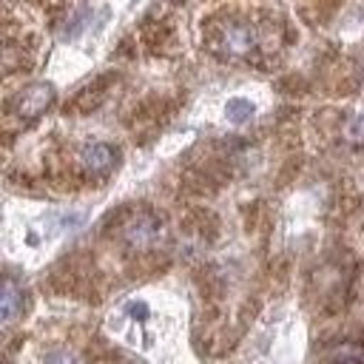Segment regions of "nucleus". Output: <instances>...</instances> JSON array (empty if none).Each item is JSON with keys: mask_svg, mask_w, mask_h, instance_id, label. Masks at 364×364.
Here are the masks:
<instances>
[{"mask_svg": "<svg viewBox=\"0 0 364 364\" xmlns=\"http://www.w3.org/2000/svg\"><path fill=\"white\" fill-rule=\"evenodd\" d=\"M210 48L228 60L247 57L256 48V28L242 20H222L210 34Z\"/></svg>", "mask_w": 364, "mask_h": 364, "instance_id": "f257e3e1", "label": "nucleus"}, {"mask_svg": "<svg viewBox=\"0 0 364 364\" xmlns=\"http://www.w3.org/2000/svg\"><path fill=\"white\" fill-rule=\"evenodd\" d=\"M159 233H162V222H159L154 213H148V210L131 213V216L125 219V225H122V242H125L128 247H134V250L151 247V245L159 239Z\"/></svg>", "mask_w": 364, "mask_h": 364, "instance_id": "f03ea898", "label": "nucleus"}, {"mask_svg": "<svg viewBox=\"0 0 364 364\" xmlns=\"http://www.w3.org/2000/svg\"><path fill=\"white\" fill-rule=\"evenodd\" d=\"M54 102V85L51 82H34L17 97V114L23 119H37L46 114V108Z\"/></svg>", "mask_w": 364, "mask_h": 364, "instance_id": "7ed1b4c3", "label": "nucleus"}, {"mask_svg": "<svg viewBox=\"0 0 364 364\" xmlns=\"http://www.w3.org/2000/svg\"><path fill=\"white\" fill-rule=\"evenodd\" d=\"M80 165H82L85 173L102 176V173H108L117 165V151L111 145H105V142H88L80 151Z\"/></svg>", "mask_w": 364, "mask_h": 364, "instance_id": "20e7f679", "label": "nucleus"}, {"mask_svg": "<svg viewBox=\"0 0 364 364\" xmlns=\"http://www.w3.org/2000/svg\"><path fill=\"white\" fill-rule=\"evenodd\" d=\"M23 307V290L11 279H0V321H9Z\"/></svg>", "mask_w": 364, "mask_h": 364, "instance_id": "39448f33", "label": "nucleus"}, {"mask_svg": "<svg viewBox=\"0 0 364 364\" xmlns=\"http://www.w3.org/2000/svg\"><path fill=\"white\" fill-rule=\"evenodd\" d=\"M327 364H364V347L361 344H353V341H344V344H338L330 353V361Z\"/></svg>", "mask_w": 364, "mask_h": 364, "instance_id": "423d86ee", "label": "nucleus"}, {"mask_svg": "<svg viewBox=\"0 0 364 364\" xmlns=\"http://www.w3.org/2000/svg\"><path fill=\"white\" fill-rule=\"evenodd\" d=\"M253 102L250 100H245V97H233V100H228V105H225V117L230 119V122H247L250 117H253Z\"/></svg>", "mask_w": 364, "mask_h": 364, "instance_id": "0eeeda50", "label": "nucleus"}, {"mask_svg": "<svg viewBox=\"0 0 364 364\" xmlns=\"http://www.w3.org/2000/svg\"><path fill=\"white\" fill-rule=\"evenodd\" d=\"M344 139L353 145H364V111L344 125Z\"/></svg>", "mask_w": 364, "mask_h": 364, "instance_id": "6e6552de", "label": "nucleus"}, {"mask_svg": "<svg viewBox=\"0 0 364 364\" xmlns=\"http://www.w3.org/2000/svg\"><path fill=\"white\" fill-rule=\"evenodd\" d=\"M85 20H88V9H80L68 23H65V31H63V37L68 40V37H77L80 31H82V26H85Z\"/></svg>", "mask_w": 364, "mask_h": 364, "instance_id": "1a4fd4ad", "label": "nucleus"}, {"mask_svg": "<svg viewBox=\"0 0 364 364\" xmlns=\"http://www.w3.org/2000/svg\"><path fill=\"white\" fill-rule=\"evenodd\" d=\"M43 364H80V358L68 350H51L43 355Z\"/></svg>", "mask_w": 364, "mask_h": 364, "instance_id": "9d476101", "label": "nucleus"}, {"mask_svg": "<svg viewBox=\"0 0 364 364\" xmlns=\"http://www.w3.org/2000/svg\"><path fill=\"white\" fill-rule=\"evenodd\" d=\"M125 313H128L131 318L142 321V318H148V304H145V301H128V304H125Z\"/></svg>", "mask_w": 364, "mask_h": 364, "instance_id": "9b49d317", "label": "nucleus"}, {"mask_svg": "<svg viewBox=\"0 0 364 364\" xmlns=\"http://www.w3.org/2000/svg\"><path fill=\"white\" fill-rule=\"evenodd\" d=\"M358 77H361V85H364V65H361V71H358Z\"/></svg>", "mask_w": 364, "mask_h": 364, "instance_id": "f8f14e48", "label": "nucleus"}, {"mask_svg": "<svg viewBox=\"0 0 364 364\" xmlns=\"http://www.w3.org/2000/svg\"><path fill=\"white\" fill-rule=\"evenodd\" d=\"M176 3H179V0H176Z\"/></svg>", "mask_w": 364, "mask_h": 364, "instance_id": "ddd939ff", "label": "nucleus"}]
</instances>
